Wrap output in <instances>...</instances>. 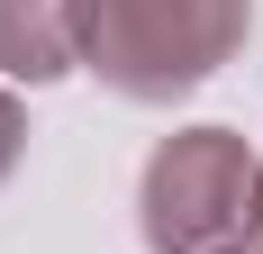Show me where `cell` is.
I'll use <instances>...</instances> for the list:
<instances>
[{
  "instance_id": "obj_4",
  "label": "cell",
  "mask_w": 263,
  "mask_h": 254,
  "mask_svg": "<svg viewBox=\"0 0 263 254\" xmlns=\"http://www.w3.org/2000/svg\"><path fill=\"white\" fill-rule=\"evenodd\" d=\"M9 154H18V109L0 100V173H9Z\"/></svg>"
},
{
  "instance_id": "obj_1",
  "label": "cell",
  "mask_w": 263,
  "mask_h": 254,
  "mask_svg": "<svg viewBox=\"0 0 263 254\" xmlns=\"http://www.w3.org/2000/svg\"><path fill=\"white\" fill-rule=\"evenodd\" d=\"M236 37H245V0H82L73 9V55H91L136 100L191 91Z\"/></svg>"
},
{
  "instance_id": "obj_3",
  "label": "cell",
  "mask_w": 263,
  "mask_h": 254,
  "mask_svg": "<svg viewBox=\"0 0 263 254\" xmlns=\"http://www.w3.org/2000/svg\"><path fill=\"white\" fill-rule=\"evenodd\" d=\"M73 9L82 0H0V64L46 82L73 64Z\"/></svg>"
},
{
  "instance_id": "obj_2",
  "label": "cell",
  "mask_w": 263,
  "mask_h": 254,
  "mask_svg": "<svg viewBox=\"0 0 263 254\" xmlns=\"http://www.w3.org/2000/svg\"><path fill=\"white\" fill-rule=\"evenodd\" d=\"M245 200H254V164L227 127H191L155 154L145 173V236L163 254H200L227 227H245Z\"/></svg>"
},
{
  "instance_id": "obj_5",
  "label": "cell",
  "mask_w": 263,
  "mask_h": 254,
  "mask_svg": "<svg viewBox=\"0 0 263 254\" xmlns=\"http://www.w3.org/2000/svg\"><path fill=\"white\" fill-rule=\"evenodd\" d=\"M245 227H254V245H263V173H254V200H245Z\"/></svg>"
}]
</instances>
